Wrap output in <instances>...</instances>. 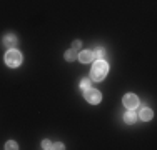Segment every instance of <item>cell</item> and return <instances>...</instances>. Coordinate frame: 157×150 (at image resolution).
Instances as JSON below:
<instances>
[{
	"mask_svg": "<svg viewBox=\"0 0 157 150\" xmlns=\"http://www.w3.org/2000/svg\"><path fill=\"white\" fill-rule=\"evenodd\" d=\"M77 57L80 58L82 63H89V62L94 60V54H92L90 50H84V52H80V55H77Z\"/></svg>",
	"mask_w": 157,
	"mask_h": 150,
	"instance_id": "obj_6",
	"label": "cell"
},
{
	"mask_svg": "<svg viewBox=\"0 0 157 150\" xmlns=\"http://www.w3.org/2000/svg\"><path fill=\"white\" fill-rule=\"evenodd\" d=\"M42 148H45V150L52 148V144H50V140H44V142H42Z\"/></svg>",
	"mask_w": 157,
	"mask_h": 150,
	"instance_id": "obj_13",
	"label": "cell"
},
{
	"mask_svg": "<svg viewBox=\"0 0 157 150\" xmlns=\"http://www.w3.org/2000/svg\"><path fill=\"white\" fill-rule=\"evenodd\" d=\"M84 97H85V100H87L89 103H99L100 100H102V95H100V92L99 90H95V88H92V87H89L87 90H84Z\"/></svg>",
	"mask_w": 157,
	"mask_h": 150,
	"instance_id": "obj_3",
	"label": "cell"
},
{
	"mask_svg": "<svg viewBox=\"0 0 157 150\" xmlns=\"http://www.w3.org/2000/svg\"><path fill=\"white\" fill-rule=\"evenodd\" d=\"M5 63L9 67H12V69H15V67H18L22 63V54L18 50H15V48H10L5 54Z\"/></svg>",
	"mask_w": 157,
	"mask_h": 150,
	"instance_id": "obj_2",
	"label": "cell"
},
{
	"mask_svg": "<svg viewBox=\"0 0 157 150\" xmlns=\"http://www.w3.org/2000/svg\"><path fill=\"white\" fill-rule=\"evenodd\" d=\"M124 120H125L127 123H134L137 120V114L134 110H127L125 115H124Z\"/></svg>",
	"mask_w": 157,
	"mask_h": 150,
	"instance_id": "obj_8",
	"label": "cell"
},
{
	"mask_svg": "<svg viewBox=\"0 0 157 150\" xmlns=\"http://www.w3.org/2000/svg\"><path fill=\"white\" fill-rule=\"evenodd\" d=\"M89 87H90V80H89V78H82L80 80V90L84 92V90H87Z\"/></svg>",
	"mask_w": 157,
	"mask_h": 150,
	"instance_id": "obj_11",
	"label": "cell"
},
{
	"mask_svg": "<svg viewBox=\"0 0 157 150\" xmlns=\"http://www.w3.org/2000/svg\"><path fill=\"white\" fill-rule=\"evenodd\" d=\"M92 54H94V58H97V60H102V57L105 55V52H104V48H102V47H97L95 50L92 52Z\"/></svg>",
	"mask_w": 157,
	"mask_h": 150,
	"instance_id": "obj_9",
	"label": "cell"
},
{
	"mask_svg": "<svg viewBox=\"0 0 157 150\" xmlns=\"http://www.w3.org/2000/svg\"><path fill=\"white\" fill-rule=\"evenodd\" d=\"M107 72H109L107 62L97 60V62L94 63V67H92V70H90V78L92 80H104V77L107 75Z\"/></svg>",
	"mask_w": 157,
	"mask_h": 150,
	"instance_id": "obj_1",
	"label": "cell"
},
{
	"mask_svg": "<svg viewBox=\"0 0 157 150\" xmlns=\"http://www.w3.org/2000/svg\"><path fill=\"white\" fill-rule=\"evenodd\" d=\"M72 48L74 50H78V48H80V40H75V42L72 43Z\"/></svg>",
	"mask_w": 157,
	"mask_h": 150,
	"instance_id": "obj_14",
	"label": "cell"
},
{
	"mask_svg": "<svg viewBox=\"0 0 157 150\" xmlns=\"http://www.w3.org/2000/svg\"><path fill=\"white\" fill-rule=\"evenodd\" d=\"M122 103H124V107H127V110H136V107H139V99L134 93H127Z\"/></svg>",
	"mask_w": 157,
	"mask_h": 150,
	"instance_id": "obj_4",
	"label": "cell"
},
{
	"mask_svg": "<svg viewBox=\"0 0 157 150\" xmlns=\"http://www.w3.org/2000/svg\"><path fill=\"white\" fill-rule=\"evenodd\" d=\"M2 43H3V47H7L9 50H10V48H15V45H17V37L13 35V33H9V35L3 37Z\"/></svg>",
	"mask_w": 157,
	"mask_h": 150,
	"instance_id": "obj_5",
	"label": "cell"
},
{
	"mask_svg": "<svg viewBox=\"0 0 157 150\" xmlns=\"http://www.w3.org/2000/svg\"><path fill=\"white\" fill-rule=\"evenodd\" d=\"M152 115H154V114H152V110H151V108H147V107L140 108V112H139V117L142 120H145V122H147V120H151Z\"/></svg>",
	"mask_w": 157,
	"mask_h": 150,
	"instance_id": "obj_7",
	"label": "cell"
},
{
	"mask_svg": "<svg viewBox=\"0 0 157 150\" xmlns=\"http://www.w3.org/2000/svg\"><path fill=\"white\" fill-rule=\"evenodd\" d=\"M5 148H9V150H15V148H18L17 147V144H15V142H12V140H10V142H7V144H5Z\"/></svg>",
	"mask_w": 157,
	"mask_h": 150,
	"instance_id": "obj_12",
	"label": "cell"
},
{
	"mask_svg": "<svg viewBox=\"0 0 157 150\" xmlns=\"http://www.w3.org/2000/svg\"><path fill=\"white\" fill-rule=\"evenodd\" d=\"M52 148H57V150H60V148H63V145L60 144V142H57V144H54V145H52Z\"/></svg>",
	"mask_w": 157,
	"mask_h": 150,
	"instance_id": "obj_15",
	"label": "cell"
},
{
	"mask_svg": "<svg viewBox=\"0 0 157 150\" xmlns=\"http://www.w3.org/2000/svg\"><path fill=\"white\" fill-rule=\"evenodd\" d=\"M75 58H77V52L74 50V48H72V50H67V52H65V60H69V62H74Z\"/></svg>",
	"mask_w": 157,
	"mask_h": 150,
	"instance_id": "obj_10",
	"label": "cell"
}]
</instances>
